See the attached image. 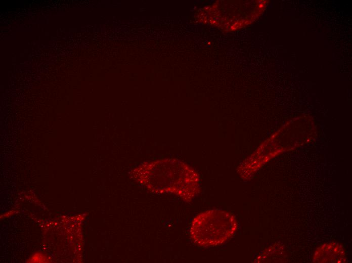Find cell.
<instances>
[{
    "label": "cell",
    "mask_w": 352,
    "mask_h": 263,
    "mask_svg": "<svg viewBox=\"0 0 352 263\" xmlns=\"http://www.w3.org/2000/svg\"><path fill=\"white\" fill-rule=\"evenodd\" d=\"M132 178L154 193L174 194L186 201L200 192L198 174L177 159H163L142 163L131 172Z\"/></svg>",
    "instance_id": "1"
},
{
    "label": "cell",
    "mask_w": 352,
    "mask_h": 263,
    "mask_svg": "<svg viewBox=\"0 0 352 263\" xmlns=\"http://www.w3.org/2000/svg\"><path fill=\"white\" fill-rule=\"evenodd\" d=\"M237 224L230 213L220 209L204 211L193 220L190 235L192 240L202 247L219 245L235 233Z\"/></svg>",
    "instance_id": "2"
},
{
    "label": "cell",
    "mask_w": 352,
    "mask_h": 263,
    "mask_svg": "<svg viewBox=\"0 0 352 263\" xmlns=\"http://www.w3.org/2000/svg\"><path fill=\"white\" fill-rule=\"evenodd\" d=\"M320 254L322 255L314 256L317 260L322 258L318 262H322L323 260L326 257L324 262H327V258H330L329 262H342L345 255L342 246L334 243L325 244L319 247L315 252V255Z\"/></svg>",
    "instance_id": "3"
}]
</instances>
